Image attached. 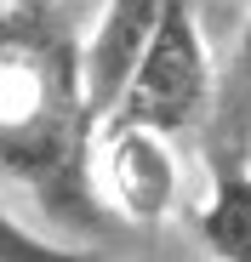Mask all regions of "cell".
Returning a JSON list of instances; mask_svg holds the SVG:
<instances>
[{
  "label": "cell",
  "mask_w": 251,
  "mask_h": 262,
  "mask_svg": "<svg viewBox=\"0 0 251 262\" xmlns=\"http://www.w3.org/2000/svg\"><path fill=\"white\" fill-rule=\"evenodd\" d=\"M103 137V125L92 108H40L0 120V165L17 188L34 194V205L46 211V223L69 234H103L109 211L92 183V143Z\"/></svg>",
  "instance_id": "6da1fadb"
},
{
  "label": "cell",
  "mask_w": 251,
  "mask_h": 262,
  "mask_svg": "<svg viewBox=\"0 0 251 262\" xmlns=\"http://www.w3.org/2000/svg\"><path fill=\"white\" fill-rule=\"evenodd\" d=\"M212 114H217V74H212V52L200 34V6L172 0L103 131L143 125L160 137H205Z\"/></svg>",
  "instance_id": "7a4b0ae2"
},
{
  "label": "cell",
  "mask_w": 251,
  "mask_h": 262,
  "mask_svg": "<svg viewBox=\"0 0 251 262\" xmlns=\"http://www.w3.org/2000/svg\"><path fill=\"white\" fill-rule=\"evenodd\" d=\"M160 131H103V188L114 211L137 228H160L177 205V154Z\"/></svg>",
  "instance_id": "3957f363"
},
{
  "label": "cell",
  "mask_w": 251,
  "mask_h": 262,
  "mask_svg": "<svg viewBox=\"0 0 251 262\" xmlns=\"http://www.w3.org/2000/svg\"><path fill=\"white\" fill-rule=\"evenodd\" d=\"M212 188L194 211V239L212 262H251V154H205Z\"/></svg>",
  "instance_id": "277c9868"
},
{
  "label": "cell",
  "mask_w": 251,
  "mask_h": 262,
  "mask_svg": "<svg viewBox=\"0 0 251 262\" xmlns=\"http://www.w3.org/2000/svg\"><path fill=\"white\" fill-rule=\"evenodd\" d=\"M205 154H251V17L234 40L228 74L217 85V114L205 125Z\"/></svg>",
  "instance_id": "5b68a950"
},
{
  "label": "cell",
  "mask_w": 251,
  "mask_h": 262,
  "mask_svg": "<svg viewBox=\"0 0 251 262\" xmlns=\"http://www.w3.org/2000/svg\"><path fill=\"white\" fill-rule=\"evenodd\" d=\"M0 262H103L97 251L86 245H52V239H34L23 228V216L6 211V223H0Z\"/></svg>",
  "instance_id": "8992f818"
},
{
  "label": "cell",
  "mask_w": 251,
  "mask_h": 262,
  "mask_svg": "<svg viewBox=\"0 0 251 262\" xmlns=\"http://www.w3.org/2000/svg\"><path fill=\"white\" fill-rule=\"evenodd\" d=\"M6 6H52V0H6Z\"/></svg>",
  "instance_id": "52a82bcc"
}]
</instances>
